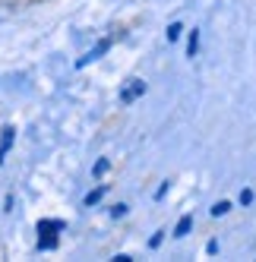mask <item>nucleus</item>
I'll use <instances>...</instances> for the list:
<instances>
[{"label":"nucleus","instance_id":"obj_12","mask_svg":"<svg viewBox=\"0 0 256 262\" xmlns=\"http://www.w3.org/2000/svg\"><path fill=\"white\" fill-rule=\"evenodd\" d=\"M161 240H164V231H158V234L149 240V247H161Z\"/></svg>","mask_w":256,"mask_h":262},{"label":"nucleus","instance_id":"obj_7","mask_svg":"<svg viewBox=\"0 0 256 262\" xmlns=\"http://www.w3.org/2000/svg\"><path fill=\"white\" fill-rule=\"evenodd\" d=\"M104 193H108V186H98V190H92V193L86 196V205H89V209H92L95 202H101V196H104Z\"/></svg>","mask_w":256,"mask_h":262},{"label":"nucleus","instance_id":"obj_10","mask_svg":"<svg viewBox=\"0 0 256 262\" xmlns=\"http://www.w3.org/2000/svg\"><path fill=\"white\" fill-rule=\"evenodd\" d=\"M253 202V190H241V205H250Z\"/></svg>","mask_w":256,"mask_h":262},{"label":"nucleus","instance_id":"obj_14","mask_svg":"<svg viewBox=\"0 0 256 262\" xmlns=\"http://www.w3.org/2000/svg\"><path fill=\"white\" fill-rule=\"evenodd\" d=\"M104 171H108V161H104V158H101V161H98V164H95V174H104Z\"/></svg>","mask_w":256,"mask_h":262},{"label":"nucleus","instance_id":"obj_8","mask_svg":"<svg viewBox=\"0 0 256 262\" xmlns=\"http://www.w3.org/2000/svg\"><path fill=\"white\" fill-rule=\"evenodd\" d=\"M228 212H231V202H225V199L212 205V215H215V218H222V215H228Z\"/></svg>","mask_w":256,"mask_h":262},{"label":"nucleus","instance_id":"obj_9","mask_svg":"<svg viewBox=\"0 0 256 262\" xmlns=\"http://www.w3.org/2000/svg\"><path fill=\"white\" fill-rule=\"evenodd\" d=\"M180 32H184V26H180V23H171L164 35H168V41H177V38H180Z\"/></svg>","mask_w":256,"mask_h":262},{"label":"nucleus","instance_id":"obj_2","mask_svg":"<svg viewBox=\"0 0 256 262\" xmlns=\"http://www.w3.org/2000/svg\"><path fill=\"white\" fill-rule=\"evenodd\" d=\"M142 95H145V82L133 76V79H126V85L120 89V104H133V101L142 98Z\"/></svg>","mask_w":256,"mask_h":262},{"label":"nucleus","instance_id":"obj_6","mask_svg":"<svg viewBox=\"0 0 256 262\" xmlns=\"http://www.w3.org/2000/svg\"><path fill=\"white\" fill-rule=\"evenodd\" d=\"M187 54H190V57H196V54H199V32L196 29L190 32V38H187Z\"/></svg>","mask_w":256,"mask_h":262},{"label":"nucleus","instance_id":"obj_11","mask_svg":"<svg viewBox=\"0 0 256 262\" xmlns=\"http://www.w3.org/2000/svg\"><path fill=\"white\" fill-rule=\"evenodd\" d=\"M111 215H114V218H123V215H126V205H114Z\"/></svg>","mask_w":256,"mask_h":262},{"label":"nucleus","instance_id":"obj_13","mask_svg":"<svg viewBox=\"0 0 256 262\" xmlns=\"http://www.w3.org/2000/svg\"><path fill=\"white\" fill-rule=\"evenodd\" d=\"M206 253H209V256L218 253V240H209V243H206Z\"/></svg>","mask_w":256,"mask_h":262},{"label":"nucleus","instance_id":"obj_3","mask_svg":"<svg viewBox=\"0 0 256 262\" xmlns=\"http://www.w3.org/2000/svg\"><path fill=\"white\" fill-rule=\"evenodd\" d=\"M108 48H111V38H104V41H98V45H95L92 51L86 54V57H79V60H76V67H86V63H92V60H98V57H101V54H104Z\"/></svg>","mask_w":256,"mask_h":262},{"label":"nucleus","instance_id":"obj_4","mask_svg":"<svg viewBox=\"0 0 256 262\" xmlns=\"http://www.w3.org/2000/svg\"><path fill=\"white\" fill-rule=\"evenodd\" d=\"M13 136H16V129H13V126H7V129H4V136H0V161H4V155L10 152Z\"/></svg>","mask_w":256,"mask_h":262},{"label":"nucleus","instance_id":"obj_1","mask_svg":"<svg viewBox=\"0 0 256 262\" xmlns=\"http://www.w3.org/2000/svg\"><path fill=\"white\" fill-rule=\"evenodd\" d=\"M60 231H63V221L60 218H45V221H38V250H57Z\"/></svg>","mask_w":256,"mask_h":262},{"label":"nucleus","instance_id":"obj_5","mask_svg":"<svg viewBox=\"0 0 256 262\" xmlns=\"http://www.w3.org/2000/svg\"><path fill=\"white\" fill-rule=\"evenodd\" d=\"M190 228H193V215H184V218L177 221V228H174V237H187Z\"/></svg>","mask_w":256,"mask_h":262}]
</instances>
